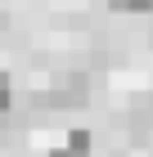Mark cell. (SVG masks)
I'll return each mask as SVG.
<instances>
[{
  "label": "cell",
  "instance_id": "cell-5",
  "mask_svg": "<svg viewBox=\"0 0 153 157\" xmlns=\"http://www.w3.org/2000/svg\"><path fill=\"white\" fill-rule=\"evenodd\" d=\"M14 112V76L0 67V117H9Z\"/></svg>",
  "mask_w": 153,
  "mask_h": 157
},
{
  "label": "cell",
  "instance_id": "cell-1",
  "mask_svg": "<svg viewBox=\"0 0 153 157\" xmlns=\"http://www.w3.org/2000/svg\"><path fill=\"white\" fill-rule=\"evenodd\" d=\"M95 94V76L86 67H59L50 76V90H45V108L50 112H77L86 108Z\"/></svg>",
  "mask_w": 153,
  "mask_h": 157
},
{
  "label": "cell",
  "instance_id": "cell-6",
  "mask_svg": "<svg viewBox=\"0 0 153 157\" xmlns=\"http://www.w3.org/2000/svg\"><path fill=\"white\" fill-rule=\"evenodd\" d=\"M0 32H9V13H0Z\"/></svg>",
  "mask_w": 153,
  "mask_h": 157
},
{
  "label": "cell",
  "instance_id": "cell-3",
  "mask_svg": "<svg viewBox=\"0 0 153 157\" xmlns=\"http://www.w3.org/2000/svg\"><path fill=\"white\" fill-rule=\"evenodd\" d=\"M50 157H95V130L72 126V130L63 135V144H59V148H50Z\"/></svg>",
  "mask_w": 153,
  "mask_h": 157
},
{
  "label": "cell",
  "instance_id": "cell-2",
  "mask_svg": "<svg viewBox=\"0 0 153 157\" xmlns=\"http://www.w3.org/2000/svg\"><path fill=\"white\" fill-rule=\"evenodd\" d=\"M149 135H153V90H140L126 103V139L131 144H144Z\"/></svg>",
  "mask_w": 153,
  "mask_h": 157
},
{
  "label": "cell",
  "instance_id": "cell-7",
  "mask_svg": "<svg viewBox=\"0 0 153 157\" xmlns=\"http://www.w3.org/2000/svg\"><path fill=\"white\" fill-rule=\"evenodd\" d=\"M117 157H122V153H117Z\"/></svg>",
  "mask_w": 153,
  "mask_h": 157
},
{
  "label": "cell",
  "instance_id": "cell-4",
  "mask_svg": "<svg viewBox=\"0 0 153 157\" xmlns=\"http://www.w3.org/2000/svg\"><path fill=\"white\" fill-rule=\"evenodd\" d=\"M113 13H131V18H153V0H108Z\"/></svg>",
  "mask_w": 153,
  "mask_h": 157
}]
</instances>
